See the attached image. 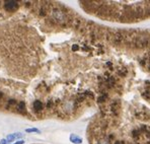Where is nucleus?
Listing matches in <instances>:
<instances>
[{
    "mask_svg": "<svg viewBox=\"0 0 150 144\" xmlns=\"http://www.w3.org/2000/svg\"><path fill=\"white\" fill-rule=\"evenodd\" d=\"M20 136H21L20 134H12V135H9V136L7 137V139H6V140H7L8 142H10V141L15 140V139H17L18 137H20Z\"/></svg>",
    "mask_w": 150,
    "mask_h": 144,
    "instance_id": "nucleus-5",
    "label": "nucleus"
},
{
    "mask_svg": "<svg viewBox=\"0 0 150 144\" xmlns=\"http://www.w3.org/2000/svg\"><path fill=\"white\" fill-rule=\"evenodd\" d=\"M28 132H38V130L37 129H28Z\"/></svg>",
    "mask_w": 150,
    "mask_h": 144,
    "instance_id": "nucleus-9",
    "label": "nucleus"
},
{
    "mask_svg": "<svg viewBox=\"0 0 150 144\" xmlns=\"http://www.w3.org/2000/svg\"><path fill=\"white\" fill-rule=\"evenodd\" d=\"M71 140H72L74 143H81V139H79L78 137H76L75 135H72V136H71Z\"/></svg>",
    "mask_w": 150,
    "mask_h": 144,
    "instance_id": "nucleus-6",
    "label": "nucleus"
},
{
    "mask_svg": "<svg viewBox=\"0 0 150 144\" xmlns=\"http://www.w3.org/2000/svg\"><path fill=\"white\" fill-rule=\"evenodd\" d=\"M24 141L20 140V141H18V142H16V143H14V144H24Z\"/></svg>",
    "mask_w": 150,
    "mask_h": 144,
    "instance_id": "nucleus-10",
    "label": "nucleus"
},
{
    "mask_svg": "<svg viewBox=\"0 0 150 144\" xmlns=\"http://www.w3.org/2000/svg\"><path fill=\"white\" fill-rule=\"evenodd\" d=\"M2 96H3V94H2L1 92H0V98H2Z\"/></svg>",
    "mask_w": 150,
    "mask_h": 144,
    "instance_id": "nucleus-13",
    "label": "nucleus"
},
{
    "mask_svg": "<svg viewBox=\"0 0 150 144\" xmlns=\"http://www.w3.org/2000/svg\"><path fill=\"white\" fill-rule=\"evenodd\" d=\"M32 106H34V109L37 111V112H39V111H41L43 109V104H42V102H40V100H36Z\"/></svg>",
    "mask_w": 150,
    "mask_h": 144,
    "instance_id": "nucleus-3",
    "label": "nucleus"
},
{
    "mask_svg": "<svg viewBox=\"0 0 150 144\" xmlns=\"http://www.w3.org/2000/svg\"><path fill=\"white\" fill-rule=\"evenodd\" d=\"M18 4L15 1H6L4 4V8L6 11H14L15 9H17Z\"/></svg>",
    "mask_w": 150,
    "mask_h": 144,
    "instance_id": "nucleus-2",
    "label": "nucleus"
},
{
    "mask_svg": "<svg viewBox=\"0 0 150 144\" xmlns=\"http://www.w3.org/2000/svg\"><path fill=\"white\" fill-rule=\"evenodd\" d=\"M6 143V140H2L1 141V144H5Z\"/></svg>",
    "mask_w": 150,
    "mask_h": 144,
    "instance_id": "nucleus-12",
    "label": "nucleus"
},
{
    "mask_svg": "<svg viewBox=\"0 0 150 144\" xmlns=\"http://www.w3.org/2000/svg\"><path fill=\"white\" fill-rule=\"evenodd\" d=\"M17 111L21 114L26 113V105H24V102H20L19 104H17Z\"/></svg>",
    "mask_w": 150,
    "mask_h": 144,
    "instance_id": "nucleus-4",
    "label": "nucleus"
},
{
    "mask_svg": "<svg viewBox=\"0 0 150 144\" xmlns=\"http://www.w3.org/2000/svg\"><path fill=\"white\" fill-rule=\"evenodd\" d=\"M53 17H54L57 21H60V22L65 21V19H66V15H65L64 12L58 9L53 10Z\"/></svg>",
    "mask_w": 150,
    "mask_h": 144,
    "instance_id": "nucleus-1",
    "label": "nucleus"
},
{
    "mask_svg": "<svg viewBox=\"0 0 150 144\" xmlns=\"http://www.w3.org/2000/svg\"><path fill=\"white\" fill-rule=\"evenodd\" d=\"M73 50H77V49H78V47L77 46H76V45H75V46H73Z\"/></svg>",
    "mask_w": 150,
    "mask_h": 144,
    "instance_id": "nucleus-11",
    "label": "nucleus"
},
{
    "mask_svg": "<svg viewBox=\"0 0 150 144\" xmlns=\"http://www.w3.org/2000/svg\"><path fill=\"white\" fill-rule=\"evenodd\" d=\"M40 15H46V10H45V8H42V9L40 10Z\"/></svg>",
    "mask_w": 150,
    "mask_h": 144,
    "instance_id": "nucleus-7",
    "label": "nucleus"
},
{
    "mask_svg": "<svg viewBox=\"0 0 150 144\" xmlns=\"http://www.w3.org/2000/svg\"><path fill=\"white\" fill-rule=\"evenodd\" d=\"M8 104H9V105H14V104H16V102H15V100H8Z\"/></svg>",
    "mask_w": 150,
    "mask_h": 144,
    "instance_id": "nucleus-8",
    "label": "nucleus"
}]
</instances>
